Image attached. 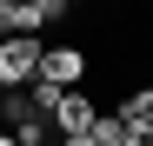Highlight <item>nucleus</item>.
<instances>
[{
    "label": "nucleus",
    "instance_id": "nucleus-4",
    "mask_svg": "<svg viewBox=\"0 0 153 146\" xmlns=\"http://www.w3.org/2000/svg\"><path fill=\"white\" fill-rule=\"evenodd\" d=\"M87 146H126V119H120V113H93Z\"/></svg>",
    "mask_w": 153,
    "mask_h": 146
},
{
    "label": "nucleus",
    "instance_id": "nucleus-3",
    "mask_svg": "<svg viewBox=\"0 0 153 146\" xmlns=\"http://www.w3.org/2000/svg\"><path fill=\"white\" fill-rule=\"evenodd\" d=\"M40 80L80 86V80H87V46H40Z\"/></svg>",
    "mask_w": 153,
    "mask_h": 146
},
{
    "label": "nucleus",
    "instance_id": "nucleus-5",
    "mask_svg": "<svg viewBox=\"0 0 153 146\" xmlns=\"http://www.w3.org/2000/svg\"><path fill=\"white\" fill-rule=\"evenodd\" d=\"M120 119H126V126H146V133H153V86L126 93V100H120Z\"/></svg>",
    "mask_w": 153,
    "mask_h": 146
},
{
    "label": "nucleus",
    "instance_id": "nucleus-7",
    "mask_svg": "<svg viewBox=\"0 0 153 146\" xmlns=\"http://www.w3.org/2000/svg\"><path fill=\"white\" fill-rule=\"evenodd\" d=\"M33 13H40V27H53V20L73 13V0H33Z\"/></svg>",
    "mask_w": 153,
    "mask_h": 146
},
{
    "label": "nucleus",
    "instance_id": "nucleus-1",
    "mask_svg": "<svg viewBox=\"0 0 153 146\" xmlns=\"http://www.w3.org/2000/svg\"><path fill=\"white\" fill-rule=\"evenodd\" d=\"M93 113H100V106L87 100V93H80V86H67L60 100H53V113H47V126H53L67 146H87V126H93Z\"/></svg>",
    "mask_w": 153,
    "mask_h": 146
},
{
    "label": "nucleus",
    "instance_id": "nucleus-6",
    "mask_svg": "<svg viewBox=\"0 0 153 146\" xmlns=\"http://www.w3.org/2000/svg\"><path fill=\"white\" fill-rule=\"evenodd\" d=\"M13 139H20V146H40V139H47V113H27V119H13Z\"/></svg>",
    "mask_w": 153,
    "mask_h": 146
},
{
    "label": "nucleus",
    "instance_id": "nucleus-2",
    "mask_svg": "<svg viewBox=\"0 0 153 146\" xmlns=\"http://www.w3.org/2000/svg\"><path fill=\"white\" fill-rule=\"evenodd\" d=\"M40 73V33H0V80L27 86Z\"/></svg>",
    "mask_w": 153,
    "mask_h": 146
},
{
    "label": "nucleus",
    "instance_id": "nucleus-8",
    "mask_svg": "<svg viewBox=\"0 0 153 146\" xmlns=\"http://www.w3.org/2000/svg\"><path fill=\"white\" fill-rule=\"evenodd\" d=\"M0 86H7V80H0Z\"/></svg>",
    "mask_w": 153,
    "mask_h": 146
}]
</instances>
